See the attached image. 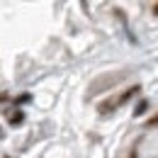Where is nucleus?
<instances>
[{"instance_id":"f257e3e1","label":"nucleus","mask_w":158,"mask_h":158,"mask_svg":"<svg viewBox=\"0 0 158 158\" xmlns=\"http://www.w3.org/2000/svg\"><path fill=\"white\" fill-rule=\"evenodd\" d=\"M139 90H141V85H134V88H129V90H127V93H124V95L119 98V105H124V102H129V100L134 98V95H136Z\"/></svg>"},{"instance_id":"f03ea898","label":"nucleus","mask_w":158,"mask_h":158,"mask_svg":"<svg viewBox=\"0 0 158 158\" xmlns=\"http://www.w3.org/2000/svg\"><path fill=\"white\" fill-rule=\"evenodd\" d=\"M114 105H117L114 100H105V102L100 105V112H102V114H105V112H112V110H114Z\"/></svg>"},{"instance_id":"7ed1b4c3","label":"nucleus","mask_w":158,"mask_h":158,"mask_svg":"<svg viewBox=\"0 0 158 158\" xmlns=\"http://www.w3.org/2000/svg\"><path fill=\"white\" fill-rule=\"evenodd\" d=\"M146 107H148V102H146V100H141V102L136 105V110H134V114H136V117H141V114L146 112Z\"/></svg>"},{"instance_id":"20e7f679","label":"nucleus","mask_w":158,"mask_h":158,"mask_svg":"<svg viewBox=\"0 0 158 158\" xmlns=\"http://www.w3.org/2000/svg\"><path fill=\"white\" fill-rule=\"evenodd\" d=\"M22 119H24V114L15 112V114H10V124H22Z\"/></svg>"},{"instance_id":"39448f33","label":"nucleus","mask_w":158,"mask_h":158,"mask_svg":"<svg viewBox=\"0 0 158 158\" xmlns=\"http://www.w3.org/2000/svg\"><path fill=\"white\" fill-rule=\"evenodd\" d=\"M146 127H148V129H151V127H158V114L148 119V122H146Z\"/></svg>"},{"instance_id":"423d86ee","label":"nucleus","mask_w":158,"mask_h":158,"mask_svg":"<svg viewBox=\"0 0 158 158\" xmlns=\"http://www.w3.org/2000/svg\"><path fill=\"white\" fill-rule=\"evenodd\" d=\"M2 100H7V95H5V93H0V102H2Z\"/></svg>"},{"instance_id":"0eeeda50","label":"nucleus","mask_w":158,"mask_h":158,"mask_svg":"<svg viewBox=\"0 0 158 158\" xmlns=\"http://www.w3.org/2000/svg\"><path fill=\"white\" fill-rule=\"evenodd\" d=\"M153 15H158V2H156V5H153Z\"/></svg>"}]
</instances>
